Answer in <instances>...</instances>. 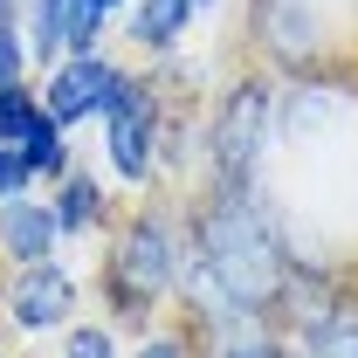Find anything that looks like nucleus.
Listing matches in <instances>:
<instances>
[{"label": "nucleus", "mask_w": 358, "mask_h": 358, "mask_svg": "<svg viewBox=\"0 0 358 358\" xmlns=\"http://www.w3.org/2000/svg\"><path fill=\"white\" fill-rule=\"evenodd\" d=\"M117 275H124V289H166V234L152 221L131 227V241L117 248Z\"/></svg>", "instance_id": "6"}, {"label": "nucleus", "mask_w": 358, "mask_h": 358, "mask_svg": "<svg viewBox=\"0 0 358 358\" xmlns=\"http://www.w3.org/2000/svg\"><path fill=\"white\" fill-rule=\"evenodd\" d=\"M317 352H324V358H358V324H331Z\"/></svg>", "instance_id": "12"}, {"label": "nucleus", "mask_w": 358, "mask_h": 358, "mask_svg": "<svg viewBox=\"0 0 358 358\" xmlns=\"http://www.w3.org/2000/svg\"><path fill=\"white\" fill-rule=\"evenodd\" d=\"M186 7H193V0H152V7L138 14V35H145V42H173L179 28H186Z\"/></svg>", "instance_id": "9"}, {"label": "nucleus", "mask_w": 358, "mask_h": 358, "mask_svg": "<svg viewBox=\"0 0 358 358\" xmlns=\"http://www.w3.org/2000/svg\"><path fill=\"white\" fill-rule=\"evenodd\" d=\"M0 234H7V248H14L21 262H42V255H48V241H55V221H48L42 207H14Z\"/></svg>", "instance_id": "8"}, {"label": "nucleus", "mask_w": 358, "mask_h": 358, "mask_svg": "<svg viewBox=\"0 0 358 358\" xmlns=\"http://www.w3.org/2000/svg\"><path fill=\"white\" fill-rule=\"evenodd\" d=\"M69 358H110V338H96V331H76Z\"/></svg>", "instance_id": "14"}, {"label": "nucleus", "mask_w": 358, "mask_h": 358, "mask_svg": "<svg viewBox=\"0 0 358 358\" xmlns=\"http://www.w3.org/2000/svg\"><path fill=\"white\" fill-rule=\"evenodd\" d=\"M110 69H103V62H76V69H62V76H55V90H48V124H76V117H83V110H96V103H110Z\"/></svg>", "instance_id": "3"}, {"label": "nucleus", "mask_w": 358, "mask_h": 358, "mask_svg": "<svg viewBox=\"0 0 358 358\" xmlns=\"http://www.w3.org/2000/svg\"><path fill=\"white\" fill-rule=\"evenodd\" d=\"M207 262L221 275V289L234 303H268L282 289V248L241 200H221L207 221Z\"/></svg>", "instance_id": "1"}, {"label": "nucleus", "mask_w": 358, "mask_h": 358, "mask_svg": "<svg viewBox=\"0 0 358 358\" xmlns=\"http://www.w3.org/2000/svg\"><path fill=\"white\" fill-rule=\"evenodd\" d=\"M255 138H262V90H241V96L227 103V117H221V173H227V179L248 173Z\"/></svg>", "instance_id": "5"}, {"label": "nucleus", "mask_w": 358, "mask_h": 358, "mask_svg": "<svg viewBox=\"0 0 358 358\" xmlns=\"http://www.w3.org/2000/svg\"><path fill=\"white\" fill-rule=\"evenodd\" d=\"M96 7H110V0H62V28L76 35V48L96 35Z\"/></svg>", "instance_id": "10"}, {"label": "nucleus", "mask_w": 358, "mask_h": 358, "mask_svg": "<svg viewBox=\"0 0 358 358\" xmlns=\"http://www.w3.org/2000/svg\"><path fill=\"white\" fill-rule=\"evenodd\" d=\"M145 358H179V352H173V345H145Z\"/></svg>", "instance_id": "16"}, {"label": "nucleus", "mask_w": 358, "mask_h": 358, "mask_svg": "<svg viewBox=\"0 0 358 358\" xmlns=\"http://www.w3.org/2000/svg\"><path fill=\"white\" fill-rule=\"evenodd\" d=\"M21 76V48H14V35H0V83H14Z\"/></svg>", "instance_id": "15"}, {"label": "nucleus", "mask_w": 358, "mask_h": 358, "mask_svg": "<svg viewBox=\"0 0 358 358\" xmlns=\"http://www.w3.org/2000/svg\"><path fill=\"white\" fill-rule=\"evenodd\" d=\"M14 317H21L28 331H42V324H62V317H69V282H62L55 268H35V275L14 289Z\"/></svg>", "instance_id": "7"}, {"label": "nucleus", "mask_w": 358, "mask_h": 358, "mask_svg": "<svg viewBox=\"0 0 358 358\" xmlns=\"http://www.w3.org/2000/svg\"><path fill=\"white\" fill-rule=\"evenodd\" d=\"M234 358H275V352H262V345H241V352H234Z\"/></svg>", "instance_id": "17"}, {"label": "nucleus", "mask_w": 358, "mask_h": 358, "mask_svg": "<svg viewBox=\"0 0 358 358\" xmlns=\"http://www.w3.org/2000/svg\"><path fill=\"white\" fill-rule=\"evenodd\" d=\"M21 179H28V159L14 145H0V193H21Z\"/></svg>", "instance_id": "13"}, {"label": "nucleus", "mask_w": 358, "mask_h": 358, "mask_svg": "<svg viewBox=\"0 0 358 358\" xmlns=\"http://www.w3.org/2000/svg\"><path fill=\"white\" fill-rule=\"evenodd\" d=\"M0 138L28 159V166H55V138H48V117L21 96V90H7L0 96Z\"/></svg>", "instance_id": "4"}, {"label": "nucleus", "mask_w": 358, "mask_h": 358, "mask_svg": "<svg viewBox=\"0 0 358 358\" xmlns=\"http://www.w3.org/2000/svg\"><path fill=\"white\" fill-rule=\"evenodd\" d=\"M90 214H96V193H90V179L76 173V179H69V193H62V221H69V227H83Z\"/></svg>", "instance_id": "11"}, {"label": "nucleus", "mask_w": 358, "mask_h": 358, "mask_svg": "<svg viewBox=\"0 0 358 358\" xmlns=\"http://www.w3.org/2000/svg\"><path fill=\"white\" fill-rule=\"evenodd\" d=\"M145 138H152V96L145 90H110V159L117 173H145Z\"/></svg>", "instance_id": "2"}]
</instances>
